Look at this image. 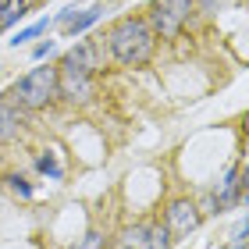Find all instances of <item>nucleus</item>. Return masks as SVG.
Returning a JSON list of instances; mask_svg holds the SVG:
<instances>
[{"label":"nucleus","instance_id":"nucleus-19","mask_svg":"<svg viewBox=\"0 0 249 249\" xmlns=\"http://www.w3.org/2000/svg\"><path fill=\"white\" fill-rule=\"evenodd\" d=\"M239 182H242V203H249V164L239 171Z\"/></svg>","mask_w":249,"mask_h":249},{"label":"nucleus","instance_id":"nucleus-17","mask_svg":"<svg viewBox=\"0 0 249 249\" xmlns=\"http://www.w3.org/2000/svg\"><path fill=\"white\" fill-rule=\"evenodd\" d=\"M246 239H249V217H246L239 228L231 231V242H235V246H246Z\"/></svg>","mask_w":249,"mask_h":249},{"label":"nucleus","instance_id":"nucleus-11","mask_svg":"<svg viewBox=\"0 0 249 249\" xmlns=\"http://www.w3.org/2000/svg\"><path fill=\"white\" fill-rule=\"evenodd\" d=\"M96 18H100V7H89V11H82V15H75L71 21H68V36H82Z\"/></svg>","mask_w":249,"mask_h":249},{"label":"nucleus","instance_id":"nucleus-15","mask_svg":"<svg viewBox=\"0 0 249 249\" xmlns=\"http://www.w3.org/2000/svg\"><path fill=\"white\" fill-rule=\"evenodd\" d=\"M39 171H43V175H50V178H61V175H64V171H61V164L53 160V153H43V157H39Z\"/></svg>","mask_w":249,"mask_h":249},{"label":"nucleus","instance_id":"nucleus-3","mask_svg":"<svg viewBox=\"0 0 249 249\" xmlns=\"http://www.w3.org/2000/svg\"><path fill=\"white\" fill-rule=\"evenodd\" d=\"M96 96V82L93 75L78 71L71 64L57 68V100H68V104H89Z\"/></svg>","mask_w":249,"mask_h":249},{"label":"nucleus","instance_id":"nucleus-6","mask_svg":"<svg viewBox=\"0 0 249 249\" xmlns=\"http://www.w3.org/2000/svg\"><path fill=\"white\" fill-rule=\"evenodd\" d=\"M213 196V203H217V213H224V210H231L235 203H242V182H239V171H231L224 175V182H217V189L210 192Z\"/></svg>","mask_w":249,"mask_h":249},{"label":"nucleus","instance_id":"nucleus-9","mask_svg":"<svg viewBox=\"0 0 249 249\" xmlns=\"http://www.w3.org/2000/svg\"><path fill=\"white\" fill-rule=\"evenodd\" d=\"M153 7H160L164 15H171L175 21H185L192 18V11H196V0H153Z\"/></svg>","mask_w":249,"mask_h":249},{"label":"nucleus","instance_id":"nucleus-18","mask_svg":"<svg viewBox=\"0 0 249 249\" xmlns=\"http://www.w3.org/2000/svg\"><path fill=\"white\" fill-rule=\"evenodd\" d=\"M228 0H196V11H207V15H213V11H221Z\"/></svg>","mask_w":249,"mask_h":249},{"label":"nucleus","instance_id":"nucleus-4","mask_svg":"<svg viewBox=\"0 0 249 249\" xmlns=\"http://www.w3.org/2000/svg\"><path fill=\"white\" fill-rule=\"evenodd\" d=\"M199 221H203L199 203H192V199H175L164 210V228L171 235H192L199 228Z\"/></svg>","mask_w":249,"mask_h":249},{"label":"nucleus","instance_id":"nucleus-21","mask_svg":"<svg viewBox=\"0 0 249 249\" xmlns=\"http://www.w3.org/2000/svg\"><path fill=\"white\" fill-rule=\"evenodd\" d=\"M221 249H246V246H235V242H228V246H221Z\"/></svg>","mask_w":249,"mask_h":249},{"label":"nucleus","instance_id":"nucleus-20","mask_svg":"<svg viewBox=\"0 0 249 249\" xmlns=\"http://www.w3.org/2000/svg\"><path fill=\"white\" fill-rule=\"evenodd\" d=\"M50 50H53V43L47 39V43H39V47H36V50H32V57H36V61H39V57H47V53H50Z\"/></svg>","mask_w":249,"mask_h":249},{"label":"nucleus","instance_id":"nucleus-14","mask_svg":"<svg viewBox=\"0 0 249 249\" xmlns=\"http://www.w3.org/2000/svg\"><path fill=\"white\" fill-rule=\"evenodd\" d=\"M4 182H7V189L15 192V196H21V199H29V196H32V185H29L21 175H7Z\"/></svg>","mask_w":249,"mask_h":249},{"label":"nucleus","instance_id":"nucleus-8","mask_svg":"<svg viewBox=\"0 0 249 249\" xmlns=\"http://www.w3.org/2000/svg\"><path fill=\"white\" fill-rule=\"evenodd\" d=\"M118 249H150V224H132L121 231Z\"/></svg>","mask_w":249,"mask_h":249},{"label":"nucleus","instance_id":"nucleus-13","mask_svg":"<svg viewBox=\"0 0 249 249\" xmlns=\"http://www.w3.org/2000/svg\"><path fill=\"white\" fill-rule=\"evenodd\" d=\"M171 231L164 224H150V249H171Z\"/></svg>","mask_w":249,"mask_h":249},{"label":"nucleus","instance_id":"nucleus-1","mask_svg":"<svg viewBox=\"0 0 249 249\" xmlns=\"http://www.w3.org/2000/svg\"><path fill=\"white\" fill-rule=\"evenodd\" d=\"M107 47L114 53V61L124 68H139L153 57V47H157V36L150 29V21L139 18V15H128V18H118L107 32Z\"/></svg>","mask_w":249,"mask_h":249},{"label":"nucleus","instance_id":"nucleus-5","mask_svg":"<svg viewBox=\"0 0 249 249\" xmlns=\"http://www.w3.org/2000/svg\"><path fill=\"white\" fill-rule=\"evenodd\" d=\"M61 64H71V68H78V71H86V75H96L100 68H104V64H100V47H96L93 39L75 43V47L64 53V61H61Z\"/></svg>","mask_w":249,"mask_h":249},{"label":"nucleus","instance_id":"nucleus-2","mask_svg":"<svg viewBox=\"0 0 249 249\" xmlns=\"http://www.w3.org/2000/svg\"><path fill=\"white\" fill-rule=\"evenodd\" d=\"M11 100H15L18 107H29V110H43L50 107L53 100H57V68H32L25 71L15 82L11 89Z\"/></svg>","mask_w":249,"mask_h":249},{"label":"nucleus","instance_id":"nucleus-10","mask_svg":"<svg viewBox=\"0 0 249 249\" xmlns=\"http://www.w3.org/2000/svg\"><path fill=\"white\" fill-rule=\"evenodd\" d=\"M29 7H32V0H0V29H7L18 18H25Z\"/></svg>","mask_w":249,"mask_h":249},{"label":"nucleus","instance_id":"nucleus-7","mask_svg":"<svg viewBox=\"0 0 249 249\" xmlns=\"http://www.w3.org/2000/svg\"><path fill=\"white\" fill-rule=\"evenodd\" d=\"M18 132H21V114H18L15 100H0V142L18 139Z\"/></svg>","mask_w":249,"mask_h":249},{"label":"nucleus","instance_id":"nucleus-12","mask_svg":"<svg viewBox=\"0 0 249 249\" xmlns=\"http://www.w3.org/2000/svg\"><path fill=\"white\" fill-rule=\"evenodd\" d=\"M50 25H53V21H50V18H39V21H36V25H29V29H21V32H18V36H15V39H11V43H15V47H21V43H29V39H36V36H39V32H47Z\"/></svg>","mask_w":249,"mask_h":249},{"label":"nucleus","instance_id":"nucleus-16","mask_svg":"<svg viewBox=\"0 0 249 249\" xmlns=\"http://www.w3.org/2000/svg\"><path fill=\"white\" fill-rule=\"evenodd\" d=\"M71 249H104V235L93 228V231H86V239L78 242V246H71Z\"/></svg>","mask_w":249,"mask_h":249}]
</instances>
